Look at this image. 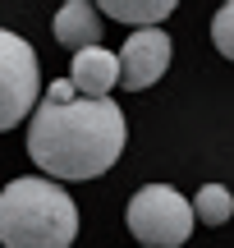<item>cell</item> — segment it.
I'll list each match as a JSON object with an SVG mask.
<instances>
[{"instance_id": "obj_8", "label": "cell", "mask_w": 234, "mask_h": 248, "mask_svg": "<svg viewBox=\"0 0 234 248\" xmlns=\"http://www.w3.org/2000/svg\"><path fill=\"white\" fill-rule=\"evenodd\" d=\"M175 5L179 0H97V14H110L133 28H156L165 14H175Z\"/></svg>"}, {"instance_id": "obj_9", "label": "cell", "mask_w": 234, "mask_h": 248, "mask_svg": "<svg viewBox=\"0 0 234 248\" xmlns=\"http://www.w3.org/2000/svg\"><path fill=\"white\" fill-rule=\"evenodd\" d=\"M189 207H193V221H202V225H225L234 216V198L225 184H202Z\"/></svg>"}, {"instance_id": "obj_10", "label": "cell", "mask_w": 234, "mask_h": 248, "mask_svg": "<svg viewBox=\"0 0 234 248\" xmlns=\"http://www.w3.org/2000/svg\"><path fill=\"white\" fill-rule=\"evenodd\" d=\"M211 42H216V51L234 64V0H225V5L216 9V18H211Z\"/></svg>"}, {"instance_id": "obj_1", "label": "cell", "mask_w": 234, "mask_h": 248, "mask_svg": "<svg viewBox=\"0 0 234 248\" xmlns=\"http://www.w3.org/2000/svg\"><path fill=\"white\" fill-rule=\"evenodd\" d=\"M124 138H129L124 110L110 97L42 101L28 124V156L42 175L97 179L119 161Z\"/></svg>"}, {"instance_id": "obj_7", "label": "cell", "mask_w": 234, "mask_h": 248, "mask_svg": "<svg viewBox=\"0 0 234 248\" xmlns=\"http://www.w3.org/2000/svg\"><path fill=\"white\" fill-rule=\"evenodd\" d=\"M73 92L83 97H110V88L119 83V64L106 46H88V51H73V69H69Z\"/></svg>"}, {"instance_id": "obj_3", "label": "cell", "mask_w": 234, "mask_h": 248, "mask_svg": "<svg viewBox=\"0 0 234 248\" xmlns=\"http://www.w3.org/2000/svg\"><path fill=\"white\" fill-rule=\"evenodd\" d=\"M129 234L147 248H179L193 234V207L179 188L170 184H147L129 198Z\"/></svg>"}, {"instance_id": "obj_4", "label": "cell", "mask_w": 234, "mask_h": 248, "mask_svg": "<svg viewBox=\"0 0 234 248\" xmlns=\"http://www.w3.org/2000/svg\"><path fill=\"white\" fill-rule=\"evenodd\" d=\"M37 88H42L37 51L18 32L0 28V133L28 120V110L37 106Z\"/></svg>"}, {"instance_id": "obj_2", "label": "cell", "mask_w": 234, "mask_h": 248, "mask_svg": "<svg viewBox=\"0 0 234 248\" xmlns=\"http://www.w3.org/2000/svg\"><path fill=\"white\" fill-rule=\"evenodd\" d=\"M78 234V207L42 175L9 179L0 188V248H69Z\"/></svg>"}, {"instance_id": "obj_11", "label": "cell", "mask_w": 234, "mask_h": 248, "mask_svg": "<svg viewBox=\"0 0 234 248\" xmlns=\"http://www.w3.org/2000/svg\"><path fill=\"white\" fill-rule=\"evenodd\" d=\"M46 101H73V83H69V78L51 83V88H46Z\"/></svg>"}, {"instance_id": "obj_5", "label": "cell", "mask_w": 234, "mask_h": 248, "mask_svg": "<svg viewBox=\"0 0 234 248\" xmlns=\"http://www.w3.org/2000/svg\"><path fill=\"white\" fill-rule=\"evenodd\" d=\"M170 55H175V46H170V37H165L161 28H133L129 42H124V51L115 55L119 83H124L129 92L152 88V83L170 69Z\"/></svg>"}, {"instance_id": "obj_6", "label": "cell", "mask_w": 234, "mask_h": 248, "mask_svg": "<svg viewBox=\"0 0 234 248\" xmlns=\"http://www.w3.org/2000/svg\"><path fill=\"white\" fill-rule=\"evenodd\" d=\"M101 14L92 0H64L55 9V42L64 51H88V46H101Z\"/></svg>"}]
</instances>
